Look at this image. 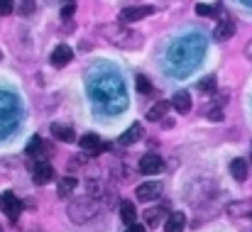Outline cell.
I'll list each match as a JSON object with an SVG mask.
<instances>
[{
  "label": "cell",
  "instance_id": "cell-6",
  "mask_svg": "<svg viewBox=\"0 0 252 232\" xmlns=\"http://www.w3.org/2000/svg\"><path fill=\"white\" fill-rule=\"evenodd\" d=\"M0 213H5L12 223L20 218V213H22V201L15 196V193H0Z\"/></svg>",
  "mask_w": 252,
  "mask_h": 232
},
{
  "label": "cell",
  "instance_id": "cell-3",
  "mask_svg": "<svg viewBox=\"0 0 252 232\" xmlns=\"http://www.w3.org/2000/svg\"><path fill=\"white\" fill-rule=\"evenodd\" d=\"M100 34H105L115 47H123V49H137L142 44V37L132 29H127V25L118 22V25H105V27H98Z\"/></svg>",
  "mask_w": 252,
  "mask_h": 232
},
{
  "label": "cell",
  "instance_id": "cell-31",
  "mask_svg": "<svg viewBox=\"0 0 252 232\" xmlns=\"http://www.w3.org/2000/svg\"><path fill=\"white\" fill-rule=\"evenodd\" d=\"M125 232H147V230H145L142 225H127V230Z\"/></svg>",
  "mask_w": 252,
  "mask_h": 232
},
{
  "label": "cell",
  "instance_id": "cell-35",
  "mask_svg": "<svg viewBox=\"0 0 252 232\" xmlns=\"http://www.w3.org/2000/svg\"><path fill=\"white\" fill-rule=\"evenodd\" d=\"M250 159H252V156H250Z\"/></svg>",
  "mask_w": 252,
  "mask_h": 232
},
{
  "label": "cell",
  "instance_id": "cell-10",
  "mask_svg": "<svg viewBox=\"0 0 252 232\" xmlns=\"http://www.w3.org/2000/svg\"><path fill=\"white\" fill-rule=\"evenodd\" d=\"M164 169V161H162V156L157 154H145L140 159V171L145 174V176H155V174H159Z\"/></svg>",
  "mask_w": 252,
  "mask_h": 232
},
{
  "label": "cell",
  "instance_id": "cell-20",
  "mask_svg": "<svg viewBox=\"0 0 252 232\" xmlns=\"http://www.w3.org/2000/svg\"><path fill=\"white\" fill-rule=\"evenodd\" d=\"M120 218H123L125 225H135L137 210H135V205H132L130 201H123V203H120Z\"/></svg>",
  "mask_w": 252,
  "mask_h": 232
},
{
  "label": "cell",
  "instance_id": "cell-27",
  "mask_svg": "<svg viewBox=\"0 0 252 232\" xmlns=\"http://www.w3.org/2000/svg\"><path fill=\"white\" fill-rule=\"evenodd\" d=\"M137 90H140V93H150V90H152L150 78L147 76H137Z\"/></svg>",
  "mask_w": 252,
  "mask_h": 232
},
{
  "label": "cell",
  "instance_id": "cell-18",
  "mask_svg": "<svg viewBox=\"0 0 252 232\" xmlns=\"http://www.w3.org/2000/svg\"><path fill=\"white\" fill-rule=\"evenodd\" d=\"M248 171H250V166H248L245 159H233L230 161V176L235 181H245L248 178Z\"/></svg>",
  "mask_w": 252,
  "mask_h": 232
},
{
  "label": "cell",
  "instance_id": "cell-4",
  "mask_svg": "<svg viewBox=\"0 0 252 232\" xmlns=\"http://www.w3.org/2000/svg\"><path fill=\"white\" fill-rule=\"evenodd\" d=\"M100 208H103V201H98V198H93V196L76 198V201L69 205V218H71V223H76V225L91 223V220L100 213Z\"/></svg>",
  "mask_w": 252,
  "mask_h": 232
},
{
  "label": "cell",
  "instance_id": "cell-23",
  "mask_svg": "<svg viewBox=\"0 0 252 232\" xmlns=\"http://www.w3.org/2000/svg\"><path fill=\"white\" fill-rule=\"evenodd\" d=\"M162 218V208H152V210H147L145 213V223H147V228H159V220Z\"/></svg>",
  "mask_w": 252,
  "mask_h": 232
},
{
  "label": "cell",
  "instance_id": "cell-26",
  "mask_svg": "<svg viewBox=\"0 0 252 232\" xmlns=\"http://www.w3.org/2000/svg\"><path fill=\"white\" fill-rule=\"evenodd\" d=\"M74 12H76V2H74V0H66L64 7H62V20H69Z\"/></svg>",
  "mask_w": 252,
  "mask_h": 232
},
{
  "label": "cell",
  "instance_id": "cell-15",
  "mask_svg": "<svg viewBox=\"0 0 252 232\" xmlns=\"http://www.w3.org/2000/svg\"><path fill=\"white\" fill-rule=\"evenodd\" d=\"M52 137H54V140H59V142H64V145L76 142L74 130H71L69 125H59V122H54V125H52Z\"/></svg>",
  "mask_w": 252,
  "mask_h": 232
},
{
  "label": "cell",
  "instance_id": "cell-19",
  "mask_svg": "<svg viewBox=\"0 0 252 232\" xmlns=\"http://www.w3.org/2000/svg\"><path fill=\"white\" fill-rule=\"evenodd\" d=\"M74 191H76V178H74V176H64V178L57 183V196H59V198H69Z\"/></svg>",
  "mask_w": 252,
  "mask_h": 232
},
{
  "label": "cell",
  "instance_id": "cell-13",
  "mask_svg": "<svg viewBox=\"0 0 252 232\" xmlns=\"http://www.w3.org/2000/svg\"><path fill=\"white\" fill-rule=\"evenodd\" d=\"M233 34H235V22H233V20H223V22H218V27L213 29V39H216V42H228Z\"/></svg>",
  "mask_w": 252,
  "mask_h": 232
},
{
  "label": "cell",
  "instance_id": "cell-21",
  "mask_svg": "<svg viewBox=\"0 0 252 232\" xmlns=\"http://www.w3.org/2000/svg\"><path fill=\"white\" fill-rule=\"evenodd\" d=\"M25 154L32 156V159L44 156V140H42V137H32L30 145H27V149H25Z\"/></svg>",
  "mask_w": 252,
  "mask_h": 232
},
{
  "label": "cell",
  "instance_id": "cell-7",
  "mask_svg": "<svg viewBox=\"0 0 252 232\" xmlns=\"http://www.w3.org/2000/svg\"><path fill=\"white\" fill-rule=\"evenodd\" d=\"M155 12V7H150V5H140V7H125V10H120V15H118V22H123V25H132V22H140V20H145L147 15H152Z\"/></svg>",
  "mask_w": 252,
  "mask_h": 232
},
{
  "label": "cell",
  "instance_id": "cell-30",
  "mask_svg": "<svg viewBox=\"0 0 252 232\" xmlns=\"http://www.w3.org/2000/svg\"><path fill=\"white\" fill-rule=\"evenodd\" d=\"M208 120H213V122H218V120H223V108H216V110H208Z\"/></svg>",
  "mask_w": 252,
  "mask_h": 232
},
{
  "label": "cell",
  "instance_id": "cell-24",
  "mask_svg": "<svg viewBox=\"0 0 252 232\" xmlns=\"http://www.w3.org/2000/svg\"><path fill=\"white\" fill-rule=\"evenodd\" d=\"M34 7H37V2H34V0H22V2L17 5V12H20L22 17H30V15L34 12Z\"/></svg>",
  "mask_w": 252,
  "mask_h": 232
},
{
  "label": "cell",
  "instance_id": "cell-11",
  "mask_svg": "<svg viewBox=\"0 0 252 232\" xmlns=\"http://www.w3.org/2000/svg\"><path fill=\"white\" fill-rule=\"evenodd\" d=\"M71 59H74V52H71L69 44H59V47L52 52V64H54L57 69H64Z\"/></svg>",
  "mask_w": 252,
  "mask_h": 232
},
{
  "label": "cell",
  "instance_id": "cell-33",
  "mask_svg": "<svg viewBox=\"0 0 252 232\" xmlns=\"http://www.w3.org/2000/svg\"><path fill=\"white\" fill-rule=\"evenodd\" d=\"M243 2H245V5H252V0H243Z\"/></svg>",
  "mask_w": 252,
  "mask_h": 232
},
{
  "label": "cell",
  "instance_id": "cell-5",
  "mask_svg": "<svg viewBox=\"0 0 252 232\" xmlns=\"http://www.w3.org/2000/svg\"><path fill=\"white\" fill-rule=\"evenodd\" d=\"M17 115H20L17 100L7 93H0V137L7 135L17 125Z\"/></svg>",
  "mask_w": 252,
  "mask_h": 232
},
{
  "label": "cell",
  "instance_id": "cell-1",
  "mask_svg": "<svg viewBox=\"0 0 252 232\" xmlns=\"http://www.w3.org/2000/svg\"><path fill=\"white\" fill-rule=\"evenodd\" d=\"M201 54H203V39L191 34V37L179 39L169 49V64H171L174 74H189L198 64V57Z\"/></svg>",
  "mask_w": 252,
  "mask_h": 232
},
{
  "label": "cell",
  "instance_id": "cell-32",
  "mask_svg": "<svg viewBox=\"0 0 252 232\" xmlns=\"http://www.w3.org/2000/svg\"><path fill=\"white\" fill-rule=\"evenodd\" d=\"M245 54H248V59H250V61H252V39H250V42H248V49H245Z\"/></svg>",
  "mask_w": 252,
  "mask_h": 232
},
{
  "label": "cell",
  "instance_id": "cell-2",
  "mask_svg": "<svg viewBox=\"0 0 252 232\" xmlns=\"http://www.w3.org/2000/svg\"><path fill=\"white\" fill-rule=\"evenodd\" d=\"M91 95L95 103H103L108 113H118L120 108H125L127 98H125V88L115 76L98 78L91 83Z\"/></svg>",
  "mask_w": 252,
  "mask_h": 232
},
{
  "label": "cell",
  "instance_id": "cell-8",
  "mask_svg": "<svg viewBox=\"0 0 252 232\" xmlns=\"http://www.w3.org/2000/svg\"><path fill=\"white\" fill-rule=\"evenodd\" d=\"M159 193H162V181H145L135 188V196L140 201H155L159 198Z\"/></svg>",
  "mask_w": 252,
  "mask_h": 232
},
{
  "label": "cell",
  "instance_id": "cell-22",
  "mask_svg": "<svg viewBox=\"0 0 252 232\" xmlns=\"http://www.w3.org/2000/svg\"><path fill=\"white\" fill-rule=\"evenodd\" d=\"M169 105H171V103H167V100H159L155 108H150V113H147V120H155V122H157V120H162V117L167 115Z\"/></svg>",
  "mask_w": 252,
  "mask_h": 232
},
{
  "label": "cell",
  "instance_id": "cell-14",
  "mask_svg": "<svg viewBox=\"0 0 252 232\" xmlns=\"http://www.w3.org/2000/svg\"><path fill=\"white\" fill-rule=\"evenodd\" d=\"M171 108L179 113V115H186L191 110V93L189 90H179L174 98H171Z\"/></svg>",
  "mask_w": 252,
  "mask_h": 232
},
{
  "label": "cell",
  "instance_id": "cell-29",
  "mask_svg": "<svg viewBox=\"0 0 252 232\" xmlns=\"http://www.w3.org/2000/svg\"><path fill=\"white\" fill-rule=\"evenodd\" d=\"M12 10H15L12 0H0V15H10Z\"/></svg>",
  "mask_w": 252,
  "mask_h": 232
},
{
  "label": "cell",
  "instance_id": "cell-16",
  "mask_svg": "<svg viewBox=\"0 0 252 232\" xmlns=\"http://www.w3.org/2000/svg\"><path fill=\"white\" fill-rule=\"evenodd\" d=\"M137 140H142V125L140 122H135V125H130L123 135H120V145H125V147H130V145H135Z\"/></svg>",
  "mask_w": 252,
  "mask_h": 232
},
{
  "label": "cell",
  "instance_id": "cell-9",
  "mask_svg": "<svg viewBox=\"0 0 252 232\" xmlns=\"http://www.w3.org/2000/svg\"><path fill=\"white\" fill-rule=\"evenodd\" d=\"M32 178H34L37 186H47V183H52V181H54V166L47 164V161H39V164L34 166V171H32Z\"/></svg>",
  "mask_w": 252,
  "mask_h": 232
},
{
  "label": "cell",
  "instance_id": "cell-12",
  "mask_svg": "<svg viewBox=\"0 0 252 232\" xmlns=\"http://www.w3.org/2000/svg\"><path fill=\"white\" fill-rule=\"evenodd\" d=\"M79 147H81V152H86V154H100L103 152V140L98 135H84L79 140Z\"/></svg>",
  "mask_w": 252,
  "mask_h": 232
},
{
  "label": "cell",
  "instance_id": "cell-34",
  "mask_svg": "<svg viewBox=\"0 0 252 232\" xmlns=\"http://www.w3.org/2000/svg\"><path fill=\"white\" fill-rule=\"evenodd\" d=\"M64 2H66V0H64Z\"/></svg>",
  "mask_w": 252,
  "mask_h": 232
},
{
  "label": "cell",
  "instance_id": "cell-28",
  "mask_svg": "<svg viewBox=\"0 0 252 232\" xmlns=\"http://www.w3.org/2000/svg\"><path fill=\"white\" fill-rule=\"evenodd\" d=\"M196 15H203V17H211V15H216V10H213L211 5H203V2H198V5H196Z\"/></svg>",
  "mask_w": 252,
  "mask_h": 232
},
{
  "label": "cell",
  "instance_id": "cell-17",
  "mask_svg": "<svg viewBox=\"0 0 252 232\" xmlns=\"http://www.w3.org/2000/svg\"><path fill=\"white\" fill-rule=\"evenodd\" d=\"M186 228V215L184 213H171L164 223V232H184Z\"/></svg>",
  "mask_w": 252,
  "mask_h": 232
},
{
  "label": "cell",
  "instance_id": "cell-25",
  "mask_svg": "<svg viewBox=\"0 0 252 232\" xmlns=\"http://www.w3.org/2000/svg\"><path fill=\"white\" fill-rule=\"evenodd\" d=\"M198 90H203V93H216V78L206 76L201 83H198Z\"/></svg>",
  "mask_w": 252,
  "mask_h": 232
}]
</instances>
